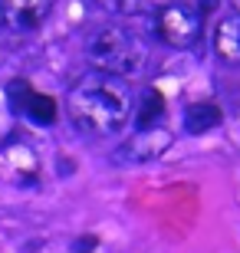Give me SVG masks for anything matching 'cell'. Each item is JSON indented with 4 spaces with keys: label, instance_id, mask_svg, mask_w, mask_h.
I'll list each match as a JSON object with an SVG mask.
<instances>
[{
    "label": "cell",
    "instance_id": "cell-5",
    "mask_svg": "<svg viewBox=\"0 0 240 253\" xmlns=\"http://www.w3.org/2000/svg\"><path fill=\"white\" fill-rule=\"evenodd\" d=\"M53 0H3L0 3V17L13 33H30L49 17Z\"/></svg>",
    "mask_w": 240,
    "mask_h": 253
},
{
    "label": "cell",
    "instance_id": "cell-1",
    "mask_svg": "<svg viewBox=\"0 0 240 253\" xmlns=\"http://www.w3.org/2000/svg\"><path fill=\"white\" fill-rule=\"evenodd\" d=\"M132 109H135V95L129 83L105 73H86L66 95V112L73 125L93 138L119 135L129 125Z\"/></svg>",
    "mask_w": 240,
    "mask_h": 253
},
{
    "label": "cell",
    "instance_id": "cell-11",
    "mask_svg": "<svg viewBox=\"0 0 240 253\" xmlns=\"http://www.w3.org/2000/svg\"><path fill=\"white\" fill-rule=\"evenodd\" d=\"M234 7H237V13H240V0H234Z\"/></svg>",
    "mask_w": 240,
    "mask_h": 253
},
{
    "label": "cell",
    "instance_id": "cell-9",
    "mask_svg": "<svg viewBox=\"0 0 240 253\" xmlns=\"http://www.w3.org/2000/svg\"><path fill=\"white\" fill-rule=\"evenodd\" d=\"M161 115H165V99H161V92H158V89H145V92H142V99H139V105L132 109V119H135L139 131L158 128Z\"/></svg>",
    "mask_w": 240,
    "mask_h": 253
},
{
    "label": "cell",
    "instance_id": "cell-2",
    "mask_svg": "<svg viewBox=\"0 0 240 253\" xmlns=\"http://www.w3.org/2000/svg\"><path fill=\"white\" fill-rule=\"evenodd\" d=\"M86 56L93 73H105L115 79H135L148 69V46L139 33L125 27H102L86 40Z\"/></svg>",
    "mask_w": 240,
    "mask_h": 253
},
{
    "label": "cell",
    "instance_id": "cell-3",
    "mask_svg": "<svg viewBox=\"0 0 240 253\" xmlns=\"http://www.w3.org/2000/svg\"><path fill=\"white\" fill-rule=\"evenodd\" d=\"M201 30H204V20L194 3H168V7L158 10V17H155V33L175 49L197 46Z\"/></svg>",
    "mask_w": 240,
    "mask_h": 253
},
{
    "label": "cell",
    "instance_id": "cell-6",
    "mask_svg": "<svg viewBox=\"0 0 240 253\" xmlns=\"http://www.w3.org/2000/svg\"><path fill=\"white\" fill-rule=\"evenodd\" d=\"M10 102L17 112H23L30 122L37 125H53L56 122V102L49 95L33 92L27 83H10Z\"/></svg>",
    "mask_w": 240,
    "mask_h": 253
},
{
    "label": "cell",
    "instance_id": "cell-4",
    "mask_svg": "<svg viewBox=\"0 0 240 253\" xmlns=\"http://www.w3.org/2000/svg\"><path fill=\"white\" fill-rule=\"evenodd\" d=\"M171 131L168 128H145V131H135L132 138H125L115 148V161L119 165H148V161H158L171 148Z\"/></svg>",
    "mask_w": 240,
    "mask_h": 253
},
{
    "label": "cell",
    "instance_id": "cell-10",
    "mask_svg": "<svg viewBox=\"0 0 240 253\" xmlns=\"http://www.w3.org/2000/svg\"><path fill=\"white\" fill-rule=\"evenodd\" d=\"M102 10H109L115 17H135L145 10V0H96Z\"/></svg>",
    "mask_w": 240,
    "mask_h": 253
},
{
    "label": "cell",
    "instance_id": "cell-8",
    "mask_svg": "<svg viewBox=\"0 0 240 253\" xmlns=\"http://www.w3.org/2000/svg\"><path fill=\"white\" fill-rule=\"evenodd\" d=\"M221 122H224V112H221V105H214V102H194L185 112V128L191 135H204V131L217 128Z\"/></svg>",
    "mask_w": 240,
    "mask_h": 253
},
{
    "label": "cell",
    "instance_id": "cell-7",
    "mask_svg": "<svg viewBox=\"0 0 240 253\" xmlns=\"http://www.w3.org/2000/svg\"><path fill=\"white\" fill-rule=\"evenodd\" d=\"M214 49L224 63L240 66V13H227L214 27Z\"/></svg>",
    "mask_w": 240,
    "mask_h": 253
}]
</instances>
